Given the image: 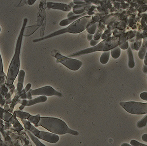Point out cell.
Returning a JSON list of instances; mask_svg holds the SVG:
<instances>
[{
  "instance_id": "cell-1",
  "label": "cell",
  "mask_w": 147,
  "mask_h": 146,
  "mask_svg": "<svg viewBox=\"0 0 147 146\" xmlns=\"http://www.w3.org/2000/svg\"><path fill=\"white\" fill-rule=\"evenodd\" d=\"M27 21L28 20L26 18H25L24 19L22 28L17 40L15 53L11 60V63L10 64L7 75L6 77L5 84L7 86H13L14 80L19 72L20 65V55L21 52V47H22L24 31L27 23Z\"/></svg>"
},
{
  "instance_id": "cell-2",
  "label": "cell",
  "mask_w": 147,
  "mask_h": 146,
  "mask_svg": "<svg viewBox=\"0 0 147 146\" xmlns=\"http://www.w3.org/2000/svg\"><path fill=\"white\" fill-rule=\"evenodd\" d=\"M35 126H42L48 131L57 135L69 133L74 136H78L79 134L78 131L69 129L65 123L62 120L55 118L40 117L39 123L35 125Z\"/></svg>"
},
{
  "instance_id": "cell-3",
  "label": "cell",
  "mask_w": 147,
  "mask_h": 146,
  "mask_svg": "<svg viewBox=\"0 0 147 146\" xmlns=\"http://www.w3.org/2000/svg\"><path fill=\"white\" fill-rule=\"evenodd\" d=\"M92 19H93V16H85L82 17L79 19L72 23L68 27L54 32L53 33H51L48 36H45V37L34 40L32 42H40L42 40L49 39L59 35L63 34L67 32L74 33V34L81 33L85 29H87V28H88V27L92 24Z\"/></svg>"
},
{
  "instance_id": "cell-4",
  "label": "cell",
  "mask_w": 147,
  "mask_h": 146,
  "mask_svg": "<svg viewBox=\"0 0 147 146\" xmlns=\"http://www.w3.org/2000/svg\"><path fill=\"white\" fill-rule=\"evenodd\" d=\"M119 44V38L116 37L109 38L106 40H103L100 43L98 44L95 47H92L90 48H87L77 52L73 53L69 56V57L72 58L77 57L83 55L85 54H89L91 53L94 52L96 51H103L106 52L110 50H112L117 47Z\"/></svg>"
},
{
  "instance_id": "cell-5",
  "label": "cell",
  "mask_w": 147,
  "mask_h": 146,
  "mask_svg": "<svg viewBox=\"0 0 147 146\" xmlns=\"http://www.w3.org/2000/svg\"><path fill=\"white\" fill-rule=\"evenodd\" d=\"M119 104L129 113L133 115H142L147 114V102H121Z\"/></svg>"
},
{
  "instance_id": "cell-6",
  "label": "cell",
  "mask_w": 147,
  "mask_h": 146,
  "mask_svg": "<svg viewBox=\"0 0 147 146\" xmlns=\"http://www.w3.org/2000/svg\"><path fill=\"white\" fill-rule=\"evenodd\" d=\"M54 56L58 61L71 70H78L82 65V63L81 61L64 57L59 53H57Z\"/></svg>"
},
{
  "instance_id": "cell-7",
  "label": "cell",
  "mask_w": 147,
  "mask_h": 146,
  "mask_svg": "<svg viewBox=\"0 0 147 146\" xmlns=\"http://www.w3.org/2000/svg\"><path fill=\"white\" fill-rule=\"evenodd\" d=\"M31 93L33 96L41 95V96H62V94L56 91L51 86H47L37 89H31Z\"/></svg>"
},
{
  "instance_id": "cell-8",
  "label": "cell",
  "mask_w": 147,
  "mask_h": 146,
  "mask_svg": "<svg viewBox=\"0 0 147 146\" xmlns=\"http://www.w3.org/2000/svg\"><path fill=\"white\" fill-rule=\"evenodd\" d=\"M38 138L51 143H55L59 141V137L55 134L45 131H40Z\"/></svg>"
},
{
  "instance_id": "cell-9",
  "label": "cell",
  "mask_w": 147,
  "mask_h": 146,
  "mask_svg": "<svg viewBox=\"0 0 147 146\" xmlns=\"http://www.w3.org/2000/svg\"><path fill=\"white\" fill-rule=\"evenodd\" d=\"M32 85L31 84H28L24 88V89L22 90L21 92H17L16 94V96H14V98L11 101V106H10V113H11L13 112L14 107L16 104L19 103V101H18V100L21 97L22 95H23L24 94H26L29 91L31 88Z\"/></svg>"
},
{
  "instance_id": "cell-10",
  "label": "cell",
  "mask_w": 147,
  "mask_h": 146,
  "mask_svg": "<svg viewBox=\"0 0 147 146\" xmlns=\"http://www.w3.org/2000/svg\"><path fill=\"white\" fill-rule=\"evenodd\" d=\"M47 97L46 96H40L35 98L34 99L30 100H22V101H20L19 103L24 106H30L35 104L37 103L45 102L47 100Z\"/></svg>"
},
{
  "instance_id": "cell-11",
  "label": "cell",
  "mask_w": 147,
  "mask_h": 146,
  "mask_svg": "<svg viewBox=\"0 0 147 146\" xmlns=\"http://www.w3.org/2000/svg\"><path fill=\"white\" fill-rule=\"evenodd\" d=\"M47 7L49 9L61 10L64 11H69L71 10V7L70 6L61 3L48 2L47 3Z\"/></svg>"
},
{
  "instance_id": "cell-12",
  "label": "cell",
  "mask_w": 147,
  "mask_h": 146,
  "mask_svg": "<svg viewBox=\"0 0 147 146\" xmlns=\"http://www.w3.org/2000/svg\"><path fill=\"white\" fill-rule=\"evenodd\" d=\"M21 120L24 124L25 130L30 131L35 136L37 137L38 136L40 131L37 129L27 120H24V119H21Z\"/></svg>"
},
{
  "instance_id": "cell-13",
  "label": "cell",
  "mask_w": 147,
  "mask_h": 146,
  "mask_svg": "<svg viewBox=\"0 0 147 146\" xmlns=\"http://www.w3.org/2000/svg\"><path fill=\"white\" fill-rule=\"evenodd\" d=\"M87 14V12L84 13L83 14H80V15H75L73 17H71V18H68L67 19H64L60 22V25L61 26H66L71 23H73L75 21L78 20V19H79L82 17L85 16Z\"/></svg>"
},
{
  "instance_id": "cell-14",
  "label": "cell",
  "mask_w": 147,
  "mask_h": 146,
  "mask_svg": "<svg viewBox=\"0 0 147 146\" xmlns=\"http://www.w3.org/2000/svg\"><path fill=\"white\" fill-rule=\"evenodd\" d=\"M25 75V73L24 71L23 70L19 71V72L18 73V84L17 88V91L18 92H21L22 90Z\"/></svg>"
},
{
  "instance_id": "cell-15",
  "label": "cell",
  "mask_w": 147,
  "mask_h": 146,
  "mask_svg": "<svg viewBox=\"0 0 147 146\" xmlns=\"http://www.w3.org/2000/svg\"><path fill=\"white\" fill-rule=\"evenodd\" d=\"M13 115L10 112H7L3 108L0 107V119L5 122L10 121V119L13 117Z\"/></svg>"
},
{
  "instance_id": "cell-16",
  "label": "cell",
  "mask_w": 147,
  "mask_h": 146,
  "mask_svg": "<svg viewBox=\"0 0 147 146\" xmlns=\"http://www.w3.org/2000/svg\"><path fill=\"white\" fill-rule=\"evenodd\" d=\"M9 123H10L11 124H13V127L15 128V130L18 132L21 131L24 129L14 115V116L13 115L12 118L10 119V121H9Z\"/></svg>"
},
{
  "instance_id": "cell-17",
  "label": "cell",
  "mask_w": 147,
  "mask_h": 146,
  "mask_svg": "<svg viewBox=\"0 0 147 146\" xmlns=\"http://www.w3.org/2000/svg\"><path fill=\"white\" fill-rule=\"evenodd\" d=\"M26 131L30 139H32V141H33V143L36 146H46L43 143H42V142H40V141H39V139L37 138V137L35 136L30 131H28L27 130H26Z\"/></svg>"
},
{
  "instance_id": "cell-18",
  "label": "cell",
  "mask_w": 147,
  "mask_h": 146,
  "mask_svg": "<svg viewBox=\"0 0 147 146\" xmlns=\"http://www.w3.org/2000/svg\"><path fill=\"white\" fill-rule=\"evenodd\" d=\"M14 115L16 116V117H18L21 119L27 120L31 115H30L29 113L22 112L21 111H16L14 112Z\"/></svg>"
},
{
  "instance_id": "cell-19",
  "label": "cell",
  "mask_w": 147,
  "mask_h": 146,
  "mask_svg": "<svg viewBox=\"0 0 147 146\" xmlns=\"http://www.w3.org/2000/svg\"><path fill=\"white\" fill-rule=\"evenodd\" d=\"M98 27V23H95L94 24H91L88 28H87L86 31L90 34H94L97 31Z\"/></svg>"
},
{
  "instance_id": "cell-20",
  "label": "cell",
  "mask_w": 147,
  "mask_h": 146,
  "mask_svg": "<svg viewBox=\"0 0 147 146\" xmlns=\"http://www.w3.org/2000/svg\"><path fill=\"white\" fill-rule=\"evenodd\" d=\"M110 57V52L106 51L103 53L100 58V62L102 64H105L108 62Z\"/></svg>"
},
{
  "instance_id": "cell-21",
  "label": "cell",
  "mask_w": 147,
  "mask_h": 146,
  "mask_svg": "<svg viewBox=\"0 0 147 146\" xmlns=\"http://www.w3.org/2000/svg\"><path fill=\"white\" fill-rule=\"evenodd\" d=\"M128 57H129V68H133L134 66V61L133 60V54L130 48L128 50Z\"/></svg>"
},
{
  "instance_id": "cell-22",
  "label": "cell",
  "mask_w": 147,
  "mask_h": 146,
  "mask_svg": "<svg viewBox=\"0 0 147 146\" xmlns=\"http://www.w3.org/2000/svg\"><path fill=\"white\" fill-rule=\"evenodd\" d=\"M121 48L119 46L116 47L111 50V55L113 58L117 59L121 55Z\"/></svg>"
},
{
  "instance_id": "cell-23",
  "label": "cell",
  "mask_w": 147,
  "mask_h": 146,
  "mask_svg": "<svg viewBox=\"0 0 147 146\" xmlns=\"http://www.w3.org/2000/svg\"><path fill=\"white\" fill-rule=\"evenodd\" d=\"M40 115H37L36 116H32V115H30L27 121H29L31 123H33L34 125H36L39 123L40 119Z\"/></svg>"
},
{
  "instance_id": "cell-24",
  "label": "cell",
  "mask_w": 147,
  "mask_h": 146,
  "mask_svg": "<svg viewBox=\"0 0 147 146\" xmlns=\"http://www.w3.org/2000/svg\"><path fill=\"white\" fill-rule=\"evenodd\" d=\"M147 124V115L143 117L137 123V126L138 128H142L145 127Z\"/></svg>"
},
{
  "instance_id": "cell-25",
  "label": "cell",
  "mask_w": 147,
  "mask_h": 146,
  "mask_svg": "<svg viewBox=\"0 0 147 146\" xmlns=\"http://www.w3.org/2000/svg\"><path fill=\"white\" fill-rule=\"evenodd\" d=\"M104 29V27H100V28L98 29L97 31L96 32V34L94 35V36H93V39L95 40H98L100 39V36H101L102 33Z\"/></svg>"
},
{
  "instance_id": "cell-26",
  "label": "cell",
  "mask_w": 147,
  "mask_h": 146,
  "mask_svg": "<svg viewBox=\"0 0 147 146\" xmlns=\"http://www.w3.org/2000/svg\"><path fill=\"white\" fill-rule=\"evenodd\" d=\"M6 76V75L3 72V61L1 59V56L0 54V78Z\"/></svg>"
},
{
  "instance_id": "cell-27",
  "label": "cell",
  "mask_w": 147,
  "mask_h": 146,
  "mask_svg": "<svg viewBox=\"0 0 147 146\" xmlns=\"http://www.w3.org/2000/svg\"><path fill=\"white\" fill-rule=\"evenodd\" d=\"M8 88L5 84H3V86H1V92L0 93L4 97L5 95L8 93Z\"/></svg>"
},
{
  "instance_id": "cell-28",
  "label": "cell",
  "mask_w": 147,
  "mask_h": 146,
  "mask_svg": "<svg viewBox=\"0 0 147 146\" xmlns=\"http://www.w3.org/2000/svg\"><path fill=\"white\" fill-rule=\"evenodd\" d=\"M131 145L133 146H147V145L139 142L135 140H132L131 141Z\"/></svg>"
},
{
  "instance_id": "cell-29",
  "label": "cell",
  "mask_w": 147,
  "mask_h": 146,
  "mask_svg": "<svg viewBox=\"0 0 147 146\" xmlns=\"http://www.w3.org/2000/svg\"><path fill=\"white\" fill-rule=\"evenodd\" d=\"M14 89H15L14 87H13V88H11L10 92H9L6 95L4 96V97H5L6 99L7 100L9 99H10V98L11 97V95L13 94V92H14Z\"/></svg>"
},
{
  "instance_id": "cell-30",
  "label": "cell",
  "mask_w": 147,
  "mask_h": 146,
  "mask_svg": "<svg viewBox=\"0 0 147 146\" xmlns=\"http://www.w3.org/2000/svg\"><path fill=\"white\" fill-rule=\"evenodd\" d=\"M4 96L0 93V105H1V107L4 106V104L5 102V100L4 99Z\"/></svg>"
},
{
  "instance_id": "cell-31",
  "label": "cell",
  "mask_w": 147,
  "mask_h": 146,
  "mask_svg": "<svg viewBox=\"0 0 147 146\" xmlns=\"http://www.w3.org/2000/svg\"><path fill=\"white\" fill-rule=\"evenodd\" d=\"M74 3L78 5H83V4H86L85 1H77V0H74Z\"/></svg>"
},
{
  "instance_id": "cell-32",
  "label": "cell",
  "mask_w": 147,
  "mask_h": 146,
  "mask_svg": "<svg viewBox=\"0 0 147 146\" xmlns=\"http://www.w3.org/2000/svg\"><path fill=\"white\" fill-rule=\"evenodd\" d=\"M98 42H99V40H92L90 41V45L92 47H95V46L97 45Z\"/></svg>"
},
{
  "instance_id": "cell-33",
  "label": "cell",
  "mask_w": 147,
  "mask_h": 146,
  "mask_svg": "<svg viewBox=\"0 0 147 146\" xmlns=\"http://www.w3.org/2000/svg\"><path fill=\"white\" fill-rule=\"evenodd\" d=\"M140 97L142 99L147 101V92H143L140 95Z\"/></svg>"
},
{
  "instance_id": "cell-34",
  "label": "cell",
  "mask_w": 147,
  "mask_h": 146,
  "mask_svg": "<svg viewBox=\"0 0 147 146\" xmlns=\"http://www.w3.org/2000/svg\"><path fill=\"white\" fill-rule=\"evenodd\" d=\"M27 98L29 100L32 99V95L31 93V89L29 91H28V92L26 93Z\"/></svg>"
},
{
  "instance_id": "cell-35",
  "label": "cell",
  "mask_w": 147,
  "mask_h": 146,
  "mask_svg": "<svg viewBox=\"0 0 147 146\" xmlns=\"http://www.w3.org/2000/svg\"><path fill=\"white\" fill-rule=\"evenodd\" d=\"M142 139L145 142H147V133L144 134L142 135Z\"/></svg>"
},
{
  "instance_id": "cell-36",
  "label": "cell",
  "mask_w": 147,
  "mask_h": 146,
  "mask_svg": "<svg viewBox=\"0 0 147 146\" xmlns=\"http://www.w3.org/2000/svg\"><path fill=\"white\" fill-rule=\"evenodd\" d=\"M93 35L90 34H89L88 33L87 34V39L88 40H89V41H91V40H92V39H93Z\"/></svg>"
},
{
  "instance_id": "cell-37",
  "label": "cell",
  "mask_w": 147,
  "mask_h": 146,
  "mask_svg": "<svg viewBox=\"0 0 147 146\" xmlns=\"http://www.w3.org/2000/svg\"><path fill=\"white\" fill-rule=\"evenodd\" d=\"M75 14L74 13L73 11H71L70 13H68V15H67V17L68 18H71V17H73L74 16H75Z\"/></svg>"
},
{
  "instance_id": "cell-38",
  "label": "cell",
  "mask_w": 147,
  "mask_h": 146,
  "mask_svg": "<svg viewBox=\"0 0 147 146\" xmlns=\"http://www.w3.org/2000/svg\"><path fill=\"white\" fill-rule=\"evenodd\" d=\"M4 109L7 112H9V111H10V108L8 105L5 104L4 105Z\"/></svg>"
},
{
  "instance_id": "cell-39",
  "label": "cell",
  "mask_w": 147,
  "mask_h": 146,
  "mask_svg": "<svg viewBox=\"0 0 147 146\" xmlns=\"http://www.w3.org/2000/svg\"><path fill=\"white\" fill-rule=\"evenodd\" d=\"M35 1H36V0H32H32H29V1H27V2H28V4H29V5H32V4H34V3Z\"/></svg>"
},
{
  "instance_id": "cell-40",
  "label": "cell",
  "mask_w": 147,
  "mask_h": 146,
  "mask_svg": "<svg viewBox=\"0 0 147 146\" xmlns=\"http://www.w3.org/2000/svg\"><path fill=\"white\" fill-rule=\"evenodd\" d=\"M121 146H132L131 145L129 144L126 143H124L122 144Z\"/></svg>"
},
{
  "instance_id": "cell-41",
  "label": "cell",
  "mask_w": 147,
  "mask_h": 146,
  "mask_svg": "<svg viewBox=\"0 0 147 146\" xmlns=\"http://www.w3.org/2000/svg\"><path fill=\"white\" fill-rule=\"evenodd\" d=\"M24 107H25V106H24V105H21V106L19 107V109L20 110V111H22L24 108Z\"/></svg>"
},
{
  "instance_id": "cell-42",
  "label": "cell",
  "mask_w": 147,
  "mask_h": 146,
  "mask_svg": "<svg viewBox=\"0 0 147 146\" xmlns=\"http://www.w3.org/2000/svg\"><path fill=\"white\" fill-rule=\"evenodd\" d=\"M4 128V125H3V124H0V129H3Z\"/></svg>"
},
{
  "instance_id": "cell-43",
  "label": "cell",
  "mask_w": 147,
  "mask_h": 146,
  "mask_svg": "<svg viewBox=\"0 0 147 146\" xmlns=\"http://www.w3.org/2000/svg\"><path fill=\"white\" fill-rule=\"evenodd\" d=\"M3 121L0 119V124H3Z\"/></svg>"
},
{
  "instance_id": "cell-44",
  "label": "cell",
  "mask_w": 147,
  "mask_h": 146,
  "mask_svg": "<svg viewBox=\"0 0 147 146\" xmlns=\"http://www.w3.org/2000/svg\"><path fill=\"white\" fill-rule=\"evenodd\" d=\"M1 27H0V32H1Z\"/></svg>"
}]
</instances>
